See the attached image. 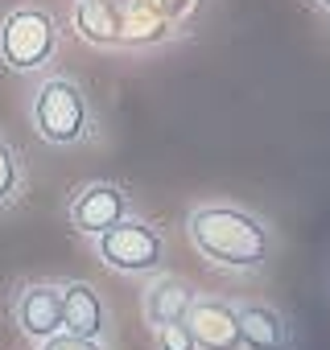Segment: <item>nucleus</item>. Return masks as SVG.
<instances>
[{
	"label": "nucleus",
	"mask_w": 330,
	"mask_h": 350,
	"mask_svg": "<svg viewBox=\"0 0 330 350\" xmlns=\"http://www.w3.org/2000/svg\"><path fill=\"white\" fill-rule=\"evenodd\" d=\"M186 231H190V243L211 256L215 264H227V268H252L264 260L268 252V235L264 227L244 215V211H231V206H207V211H194L186 219Z\"/></svg>",
	"instance_id": "obj_1"
},
{
	"label": "nucleus",
	"mask_w": 330,
	"mask_h": 350,
	"mask_svg": "<svg viewBox=\"0 0 330 350\" xmlns=\"http://www.w3.org/2000/svg\"><path fill=\"white\" fill-rule=\"evenodd\" d=\"M34 124L50 144H75L83 136V128H87V103H83L79 87L66 83V79H50L38 91Z\"/></svg>",
	"instance_id": "obj_2"
},
{
	"label": "nucleus",
	"mask_w": 330,
	"mask_h": 350,
	"mask_svg": "<svg viewBox=\"0 0 330 350\" xmlns=\"http://www.w3.org/2000/svg\"><path fill=\"white\" fill-rule=\"evenodd\" d=\"M0 54L17 70H34L54 54V21L42 9H17L0 25Z\"/></svg>",
	"instance_id": "obj_3"
},
{
	"label": "nucleus",
	"mask_w": 330,
	"mask_h": 350,
	"mask_svg": "<svg viewBox=\"0 0 330 350\" xmlns=\"http://www.w3.org/2000/svg\"><path fill=\"white\" fill-rule=\"evenodd\" d=\"M161 252H165L161 235L136 219H120L107 231H99V256L116 272H149L161 264Z\"/></svg>",
	"instance_id": "obj_4"
},
{
	"label": "nucleus",
	"mask_w": 330,
	"mask_h": 350,
	"mask_svg": "<svg viewBox=\"0 0 330 350\" xmlns=\"http://www.w3.org/2000/svg\"><path fill=\"white\" fill-rule=\"evenodd\" d=\"M186 325L194 334V346L203 350H240V321L223 301H190Z\"/></svg>",
	"instance_id": "obj_5"
},
{
	"label": "nucleus",
	"mask_w": 330,
	"mask_h": 350,
	"mask_svg": "<svg viewBox=\"0 0 330 350\" xmlns=\"http://www.w3.org/2000/svg\"><path fill=\"white\" fill-rule=\"evenodd\" d=\"M124 211H128V202H124V194L116 186H87L71 206V223L79 231H87V235H99L112 223H120Z\"/></svg>",
	"instance_id": "obj_6"
},
{
	"label": "nucleus",
	"mask_w": 330,
	"mask_h": 350,
	"mask_svg": "<svg viewBox=\"0 0 330 350\" xmlns=\"http://www.w3.org/2000/svg\"><path fill=\"white\" fill-rule=\"evenodd\" d=\"M17 317H21V329L34 334V338L58 334L62 329V288H50V284L25 288L21 305H17Z\"/></svg>",
	"instance_id": "obj_7"
},
{
	"label": "nucleus",
	"mask_w": 330,
	"mask_h": 350,
	"mask_svg": "<svg viewBox=\"0 0 330 350\" xmlns=\"http://www.w3.org/2000/svg\"><path fill=\"white\" fill-rule=\"evenodd\" d=\"M240 321V346L244 350H281L285 346V321L268 305H244L236 309Z\"/></svg>",
	"instance_id": "obj_8"
},
{
	"label": "nucleus",
	"mask_w": 330,
	"mask_h": 350,
	"mask_svg": "<svg viewBox=\"0 0 330 350\" xmlns=\"http://www.w3.org/2000/svg\"><path fill=\"white\" fill-rule=\"evenodd\" d=\"M75 29L95 46H116L124 33V13L112 0H83L75 9Z\"/></svg>",
	"instance_id": "obj_9"
},
{
	"label": "nucleus",
	"mask_w": 330,
	"mask_h": 350,
	"mask_svg": "<svg viewBox=\"0 0 330 350\" xmlns=\"http://www.w3.org/2000/svg\"><path fill=\"white\" fill-rule=\"evenodd\" d=\"M62 325L66 334H79V338H95L103 329V305L91 284L62 288Z\"/></svg>",
	"instance_id": "obj_10"
},
{
	"label": "nucleus",
	"mask_w": 330,
	"mask_h": 350,
	"mask_svg": "<svg viewBox=\"0 0 330 350\" xmlns=\"http://www.w3.org/2000/svg\"><path fill=\"white\" fill-rule=\"evenodd\" d=\"M190 288L182 284V280H174V276H157L153 284H149V293H144V313H149V321L153 325H165V321H182L186 317V309H190Z\"/></svg>",
	"instance_id": "obj_11"
},
{
	"label": "nucleus",
	"mask_w": 330,
	"mask_h": 350,
	"mask_svg": "<svg viewBox=\"0 0 330 350\" xmlns=\"http://www.w3.org/2000/svg\"><path fill=\"white\" fill-rule=\"evenodd\" d=\"M128 13H124V33L120 42H157L165 33V13L157 9V0H124Z\"/></svg>",
	"instance_id": "obj_12"
},
{
	"label": "nucleus",
	"mask_w": 330,
	"mask_h": 350,
	"mask_svg": "<svg viewBox=\"0 0 330 350\" xmlns=\"http://www.w3.org/2000/svg\"><path fill=\"white\" fill-rule=\"evenodd\" d=\"M157 346H161V350H194V334H190L186 317H182V321L157 325Z\"/></svg>",
	"instance_id": "obj_13"
},
{
	"label": "nucleus",
	"mask_w": 330,
	"mask_h": 350,
	"mask_svg": "<svg viewBox=\"0 0 330 350\" xmlns=\"http://www.w3.org/2000/svg\"><path fill=\"white\" fill-rule=\"evenodd\" d=\"M17 186V161H13V148L0 140V202H5Z\"/></svg>",
	"instance_id": "obj_14"
},
{
	"label": "nucleus",
	"mask_w": 330,
	"mask_h": 350,
	"mask_svg": "<svg viewBox=\"0 0 330 350\" xmlns=\"http://www.w3.org/2000/svg\"><path fill=\"white\" fill-rule=\"evenodd\" d=\"M46 350H99L95 338H79V334H50Z\"/></svg>",
	"instance_id": "obj_15"
},
{
	"label": "nucleus",
	"mask_w": 330,
	"mask_h": 350,
	"mask_svg": "<svg viewBox=\"0 0 330 350\" xmlns=\"http://www.w3.org/2000/svg\"><path fill=\"white\" fill-rule=\"evenodd\" d=\"M157 9L165 13V21H186L199 9V0H157Z\"/></svg>",
	"instance_id": "obj_16"
},
{
	"label": "nucleus",
	"mask_w": 330,
	"mask_h": 350,
	"mask_svg": "<svg viewBox=\"0 0 330 350\" xmlns=\"http://www.w3.org/2000/svg\"><path fill=\"white\" fill-rule=\"evenodd\" d=\"M318 5H322V9H330V0H318Z\"/></svg>",
	"instance_id": "obj_17"
},
{
	"label": "nucleus",
	"mask_w": 330,
	"mask_h": 350,
	"mask_svg": "<svg viewBox=\"0 0 330 350\" xmlns=\"http://www.w3.org/2000/svg\"><path fill=\"white\" fill-rule=\"evenodd\" d=\"M112 5H124V0H112Z\"/></svg>",
	"instance_id": "obj_18"
}]
</instances>
